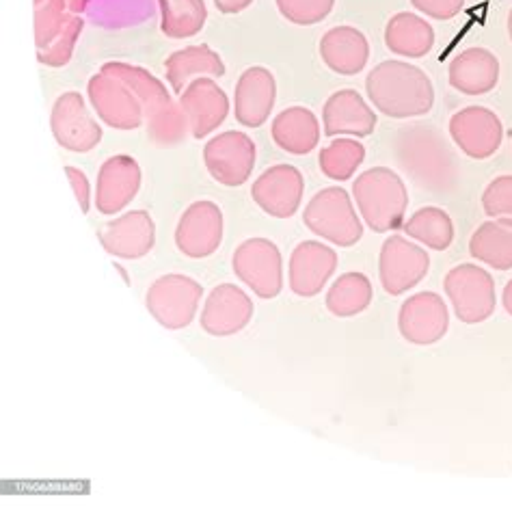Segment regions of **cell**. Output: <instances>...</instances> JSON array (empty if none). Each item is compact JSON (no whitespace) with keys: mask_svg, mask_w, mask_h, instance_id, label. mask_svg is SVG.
Returning <instances> with one entry per match:
<instances>
[{"mask_svg":"<svg viewBox=\"0 0 512 508\" xmlns=\"http://www.w3.org/2000/svg\"><path fill=\"white\" fill-rule=\"evenodd\" d=\"M320 57L335 74L355 76L368 65L370 44L355 26H335L320 39Z\"/></svg>","mask_w":512,"mask_h":508,"instance_id":"cb8c5ba5","label":"cell"},{"mask_svg":"<svg viewBox=\"0 0 512 508\" xmlns=\"http://www.w3.org/2000/svg\"><path fill=\"white\" fill-rule=\"evenodd\" d=\"M271 132L277 147L294 156H305L316 150L320 141L318 119L305 106H290V109L281 111L275 117Z\"/></svg>","mask_w":512,"mask_h":508,"instance_id":"4316f807","label":"cell"},{"mask_svg":"<svg viewBox=\"0 0 512 508\" xmlns=\"http://www.w3.org/2000/svg\"><path fill=\"white\" fill-rule=\"evenodd\" d=\"M223 240V212L221 208L201 199L184 210L175 227V247L186 258L204 260L219 249Z\"/></svg>","mask_w":512,"mask_h":508,"instance_id":"4fadbf2b","label":"cell"},{"mask_svg":"<svg viewBox=\"0 0 512 508\" xmlns=\"http://www.w3.org/2000/svg\"><path fill=\"white\" fill-rule=\"evenodd\" d=\"M366 91L383 115L422 117L435 104V89L424 70L404 61H383L366 78Z\"/></svg>","mask_w":512,"mask_h":508,"instance_id":"7a4b0ae2","label":"cell"},{"mask_svg":"<svg viewBox=\"0 0 512 508\" xmlns=\"http://www.w3.org/2000/svg\"><path fill=\"white\" fill-rule=\"evenodd\" d=\"M411 5L435 20H452L463 9L465 0H411Z\"/></svg>","mask_w":512,"mask_h":508,"instance_id":"d590c367","label":"cell"},{"mask_svg":"<svg viewBox=\"0 0 512 508\" xmlns=\"http://www.w3.org/2000/svg\"><path fill=\"white\" fill-rule=\"evenodd\" d=\"M448 305L435 292L413 294L402 303L398 314L400 336L415 346L437 344L448 333Z\"/></svg>","mask_w":512,"mask_h":508,"instance_id":"5bb4252c","label":"cell"},{"mask_svg":"<svg viewBox=\"0 0 512 508\" xmlns=\"http://www.w3.org/2000/svg\"><path fill=\"white\" fill-rule=\"evenodd\" d=\"M303 223L309 232L338 247H353L363 236L357 210L340 186H329L316 193L305 208Z\"/></svg>","mask_w":512,"mask_h":508,"instance_id":"5b68a950","label":"cell"},{"mask_svg":"<svg viewBox=\"0 0 512 508\" xmlns=\"http://www.w3.org/2000/svg\"><path fill=\"white\" fill-rule=\"evenodd\" d=\"M374 111L366 104L355 89H342L327 100L322 111V124H325L327 137H368L376 128Z\"/></svg>","mask_w":512,"mask_h":508,"instance_id":"603a6c76","label":"cell"},{"mask_svg":"<svg viewBox=\"0 0 512 508\" xmlns=\"http://www.w3.org/2000/svg\"><path fill=\"white\" fill-rule=\"evenodd\" d=\"M251 3L253 0H214V5H217V9L221 11V13H240V11H245L247 7H251Z\"/></svg>","mask_w":512,"mask_h":508,"instance_id":"74e56055","label":"cell"},{"mask_svg":"<svg viewBox=\"0 0 512 508\" xmlns=\"http://www.w3.org/2000/svg\"><path fill=\"white\" fill-rule=\"evenodd\" d=\"M430 258L426 249L411 243L404 236L387 238L381 247L379 258V277L387 294L398 297V294L409 292L428 275Z\"/></svg>","mask_w":512,"mask_h":508,"instance_id":"8fae6325","label":"cell"},{"mask_svg":"<svg viewBox=\"0 0 512 508\" xmlns=\"http://www.w3.org/2000/svg\"><path fill=\"white\" fill-rule=\"evenodd\" d=\"M232 271L260 299H275L284 288V262L279 247L268 238H249L232 258Z\"/></svg>","mask_w":512,"mask_h":508,"instance_id":"ba28073f","label":"cell"},{"mask_svg":"<svg viewBox=\"0 0 512 508\" xmlns=\"http://www.w3.org/2000/svg\"><path fill=\"white\" fill-rule=\"evenodd\" d=\"M180 106L188 119L193 139H206L212 135L225 122L229 113L227 93L210 76L193 80L182 91Z\"/></svg>","mask_w":512,"mask_h":508,"instance_id":"ac0fdd59","label":"cell"},{"mask_svg":"<svg viewBox=\"0 0 512 508\" xmlns=\"http://www.w3.org/2000/svg\"><path fill=\"white\" fill-rule=\"evenodd\" d=\"M404 234L409 238L417 240V243H424L428 249L435 251H446L452 240H454V225L446 210L426 206L409 217L402 225Z\"/></svg>","mask_w":512,"mask_h":508,"instance_id":"1f68e13d","label":"cell"},{"mask_svg":"<svg viewBox=\"0 0 512 508\" xmlns=\"http://www.w3.org/2000/svg\"><path fill=\"white\" fill-rule=\"evenodd\" d=\"M253 312V301L245 290L234 284H221L206 297L199 325L214 338L236 336L251 323Z\"/></svg>","mask_w":512,"mask_h":508,"instance_id":"9a60e30c","label":"cell"},{"mask_svg":"<svg viewBox=\"0 0 512 508\" xmlns=\"http://www.w3.org/2000/svg\"><path fill=\"white\" fill-rule=\"evenodd\" d=\"M87 93L93 111L106 126L115 130H137L145 122L143 104L126 83L111 74L91 76Z\"/></svg>","mask_w":512,"mask_h":508,"instance_id":"30bf717a","label":"cell"},{"mask_svg":"<svg viewBox=\"0 0 512 508\" xmlns=\"http://www.w3.org/2000/svg\"><path fill=\"white\" fill-rule=\"evenodd\" d=\"M508 33H510V39H512V9L508 13Z\"/></svg>","mask_w":512,"mask_h":508,"instance_id":"ab89813d","label":"cell"},{"mask_svg":"<svg viewBox=\"0 0 512 508\" xmlns=\"http://www.w3.org/2000/svg\"><path fill=\"white\" fill-rule=\"evenodd\" d=\"M165 70L173 93L182 96V91L197 78H221L225 74V63L219 52H214L206 44H199L173 52L165 61Z\"/></svg>","mask_w":512,"mask_h":508,"instance_id":"484cf974","label":"cell"},{"mask_svg":"<svg viewBox=\"0 0 512 508\" xmlns=\"http://www.w3.org/2000/svg\"><path fill=\"white\" fill-rule=\"evenodd\" d=\"M353 197L363 221L376 234L398 230L409 208V191L398 173L387 167L363 171L353 184Z\"/></svg>","mask_w":512,"mask_h":508,"instance_id":"277c9868","label":"cell"},{"mask_svg":"<svg viewBox=\"0 0 512 508\" xmlns=\"http://www.w3.org/2000/svg\"><path fill=\"white\" fill-rule=\"evenodd\" d=\"M281 16L299 26H312L333 11L335 0H275Z\"/></svg>","mask_w":512,"mask_h":508,"instance_id":"836d02e7","label":"cell"},{"mask_svg":"<svg viewBox=\"0 0 512 508\" xmlns=\"http://www.w3.org/2000/svg\"><path fill=\"white\" fill-rule=\"evenodd\" d=\"M385 44L400 57L420 59L435 46V31L424 18L413 13H398L385 26Z\"/></svg>","mask_w":512,"mask_h":508,"instance_id":"83f0119b","label":"cell"},{"mask_svg":"<svg viewBox=\"0 0 512 508\" xmlns=\"http://www.w3.org/2000/svg\"><path fill=\"white\" fill-rule=\"evenodd\" d=\"M106 253L119 260H141L156 245V225L147 210H132L98 234Z\"/></svg>","mask_w":512,"mask_h":508,"instance_id":"ffe728a7","label":"cell"},{"mask_svg":"<svg viewBox=\"0 0 512 508\" xmlns=\"http://www.w3.org/2000/svg\"><path fill=\"white\" fill-rule=\"evenodd\" d=\"M141 189V167L128 154L111 156L98 171L96 208L102 215H117L132 204Z\"/></svg>","mask_w":512,"mask_h":508,"instance_id":"d6986e66","label":"cell"},{"mask_svg":"<svg viewBox=\"0 0 512 508\" xmlns=\"http://www.w3.org/2000/svg\"><path fill=\"white\" fill-rule=\"evenodd\" d=\"M91 0H42L35 5L37 61L48 68L70 63L78 37L85 26V11Z\"/></svg>","mask_w":512,"mask_h":508,"instance_id":"3957f363","label":"cell"},{"mask_svg":"<svg viewBox=\"0 0 512 508\" xmlns=\"http://www.w3.org/2000/svg\"><path fill=\"white\" fill-rule=\"evenodd\" d=\"M277 98V85L271 70L249 68L240 74L234 91L236 122L247 128H260L268 122Z\"/></svg>","mask_w":512,"mask_h":508,"instance_id":"7402d4cb","label":"cell"},{"mask_svg":"<svg viewBox=\"0 0 512 508\" xmlns=\"http://www.w3.org/2000/svg\"><path fill=\"white\" fill-rule=\"evenodd\" d=\"M201 294H204V288L193 277L171 273L158 277L147 288L145 307L160 327L178 331L186 329L195 320Z\"/></svg>","mask_w":512,"mask_h":508,"instance_id":"8992f818","label":"cell"},{"mask_svg":"<svg viewBox=\"0 0 512 508\" xmlns=\"http://www.w3.org/2000/svg\"><path fill=\"white\" fill-rule=\"evenodd\" d=\"M366 160V147L357 139H333L329 145L322 147L320 152V169L331 180H350L353 173Z\"/></svg>","mask_w":512,"mask_h":508,"instance_id":"d6a6232c","label":"cell"},{"mask_svg":"<svg viewBox=\"0 0 512 508\" xmlns=\"http://www.w3.org/2000/svg\"><path fill=\"white\" fill-rule=\"evenodd\" d=\"M482 208L491 219H512V176H500L487 186Z\"/></svg>","mask_w":512,"mask_h":508,"instance_id":"e575fe53","label":"cell"},{"mask_svg":"<svg viewBox=\"0 0 512 508\" xmlns=\"http://www.w3.org/2000/svg\"><path fill=\"white\" fill-rule=\"evenodd\" d=\"M456 318L467 325H478L495 312V282L476 264H461L446 275L443 282Z\"/></svg>","mask_w":512,"mask_h":508,"instance_id":"52a82bcc","label":"cell"},{"mask_svg":"<svg viewBox=\"0 0 512 508\" xmlns=\"http://www.w3.org/2000/svg\"><path fill=\"white\" fill-rule=\"evenodd\" d=\"M39 3H42V0H33V5H39Z\"/></svg>","mask_w":512,"mask_h":508,"instance_id":"60d3db41","label":"cell"},{"mask_svg":"<svg viewBox=\"0 0 512 508\" xmlns=\"http://www.w3.org/2000/svg\"><path fill=\"white\" fill-rule=\"evenodd\" d=\"M469 253L497 271L512 269V219L482 223L469 240Z\"/></svg>","mask_w":512,"mask_h":508,"instance_id":"f1b7e54d","label":"cell"},{"mask_svg":"<svg viewBox=\"0 0 512 508\" xmlns=\"http://www.w3.org/2000/svg\"><path fill=\"white\" fill-rule=\"evenodd\" d=\"M504 307H506V312L512 316V282H508L506 290H504Z\"/></svg>","mask_w":512,"mask_h":508,"instance_id":"f35d334b","label":"cell"},{"mask_svg":"<svg viewBox=\"0 0 512 508\" xmlns=\"http://www.w3.org/2000/svg\"><path fill=\"white\" fill-rule=\"evenodd\" d=\"M65 176H67V180H70V184H72V189H74V195H76V199H78L80 210H83V215H87L89 206H91V189H89L87 176H85V173L80 171V169L70 167V165L65 167Z\"/></svg>","mask_w":512,"mask_h":508,"instance_id":"8d00e7d4","label":"cell"},{"mask_svg":"<svg viewBox=\"0 0 512 508\" xmlns=\"http://www.w3.org/2000/svg\"><path fill=\"white\" fill-rule=\"evenodd\" d=\"M160 31L171 39H186L201 33L208 20L204 0H158Z\"/></svg>","mask_w":512,"mask_h":508,"instance_id":"f546056e","label":"cell"},{"mask_svg":"<svg viewBox=\"0 0 512 508\" xmlns=\"http://www.w3.org/2000/svg\"><path fill=\"white\" fill-rule=\"evenodd\" d=\"M448 78L456 91L482 96L495 89L500 80V61L487 48H467L452 59Z\"/></svg>","mask_w":512,"mask_h":508,"instance_id":"d4e9b609","label":"cell"},{"mask_svg":"<svg viewBox=\"0 0 512 508\" xmlns=\"http://www.w3.org/2000/svg\"><path fill=\"white\" fill-rule=\"evenodd\" d=\"M50 128L57 143L67 152L85 154L102 141V128L91 117L87 104L78 91H67L52 106Z\"/></svg>","mask_w":512,"mask_h":508,"instance_id":"9c48e42d","label":"cell"},{"mask_svg":"<svg viewBox=\"0 0 512 508\" xmlns=\"http://www.w3.org/2000/svg\"><path fill=\"white\" fill-rule=\"evenodd\" d=\"M305 191L303 173L292 165L268 167L253 182L251 197L266 215L275 219H290L301 208Z\"/></svg>","mask_w":512,"mask_h":508,"instance_id":"2e32d148","label":"cell"},{"mask_svg":"<svg viewBox=\"0 0 512 508\" xmlns=\"http://www.w3.org/2000/svg\"><path fill=\"white\" fill-rule=\"evenodd\" d=\"M374 297L370 279L363 273H346L335 279L327 292V310L338 318H350L366 312Z\"/></svg>","mask_w":512,"mask_h":508,"instance_id":"4dcf8cb0","label":"cell"},{"mask_svg":"<svg viewBox=\"0 0 512 508\" xmlns=\"http://www.w3.org/2000/svg\"><path fill=\"white\" fill-rule=\"evenodd\" d=\"M206 169L223 186H242L255 167V143L245 132L229 130L204 147Z\"/></svg>","mask_w":512,"mask_h":508,"instance_id":"7c38bea8","label":"cell"},{"mask_svg":"<svg viewBox=\"0 0 512 508\" xmlns=\"http://www.w3.org/2000/svg\"><path fill=\"white\" fill-rule=\"evenodd\" d=\"M338 269V253L325 243L305 240L290 256V288L299 297L312 299L322 292Z\"/></svg>","mask_w":512,"mask_h":508,"instance_id":"44dd1931","label":"cell"},{"mask_svg":"<svg viewBox=\"0 0 512 508\" xmlns=\"http://www.w3.org/2000/svg\"><path fill=\"white\" fill-rule=\"evenodd\" d=\"M100 72L119 78L137 93L145 113L147 139L154 145L173 147L184 141L186 132H191L180 102L175 104L167 87L145 68L124 61H109L102 65Z\"/></svg>","mask_w":512,"mask_h":508,"instance_id":"6da1fadb","label":"cell"},{"mask_svg":"<svg viewBox=\"0 0 512 508\" xmlns=\"http://www.w3.org/2000/svg\"><path fill=\"white\" fill-rule=\"evenodd\" d=\"M450 137L469 158L484 160L500 150L504 126L500 117L484 106H467L450 119Z\"/></svg>","mask_w":512,"mask_h":508,"instance_id":"e0dca14e","label":"cell"}]
</instances>
